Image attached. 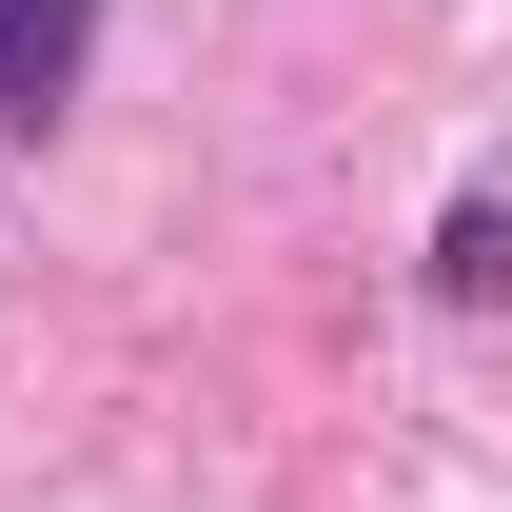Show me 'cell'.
<instances>
[{"instance_id":"cell-1","label":"cell","mask_w":512,"mask_h":512,"mask_svg":"<svg viewBox=\"0 0 512 512\" xmlns=\"http://www.w3.org/2000/svg\"><path fill=\"white\" fill-rule=\"evenodd\" d=\"M99 60V0H0V138H40Z\"/></svg>"},{"instance_id":"cell-2","label":"cell","mask_w":512,"mask_h":512,"mask_svg":"<svg viewBox=\"0 0 512 512\" xmlns=\"http://www.w3.org/2000/svg\"><path fill=\"white\" fill-rule=\"evenodd\" d=\"M434 296H512V197H453L434 217Z\"/></svg>"}]
</instances>
